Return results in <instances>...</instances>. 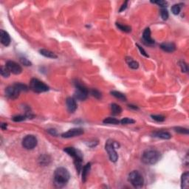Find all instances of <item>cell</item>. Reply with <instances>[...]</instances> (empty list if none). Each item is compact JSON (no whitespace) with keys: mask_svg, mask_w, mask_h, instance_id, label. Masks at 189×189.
Masks as SVG:
<instances>
[{"mask_svg":"<svg viewBox=\"0 0 189 189\" xmlns=\"http://www.w3.org/2000/svg\"><path fill=\"white\" fill-rule=\"evenodd\" d=\"M70 178V174L67 168L59 167L54 172L55 185L58 188H62L68 183Z\"/></svg>","mask_w":189,"mask_h":189,"instance_id":"cell-1","label":"cell"},{"mask_svg":"<svg viewBox=\"0 0 189 189\" xmlns=\"http://www.w3.org/2000/svg\"><path fill=\"white\" fill-rule=\"evenodd\" d=\"M28 87L24 84L21 83H15L13 85L9 86L5 89V94L10 99H16L21 92L27 91Z\"/></svg>","mask_w":189,"mask_h":189,"instance_id":"cell-2","label":"cell"},{"mask_svg":"<svg viewBox=\"0 0 189 189\" xmlns=\"http://www.w3.org/2000/svg\"><path fill=\"white\" fill-rule=\"evenodd\" d=\"M64 151L73 158L75 168H76L77 171L79 174L81 172V169H82L83 154L81 153V151L73 147H67L64 149Z\"/></svg>","mask_w":189,"mask_h":189,"instance_id":"cell-3","label":"cell"},{"mask_svg":"<svg viewBox=\"0 0 189 189\" xmlns=\"http://www.w3.org/2000/svg\"><path fill=\"white\" fill-rule=\"evenodd\" d=\"M160 159V153L157 150L149 149L143 152L142 155V162L146 165H154Z\"/></svg>","mask_w":189,"mask_h":189,"instance_id":"cell-4","label":"cell"},{"mask_svg":"<svg viewBox=\"0 0 189 189\" xmlns=\"http://www.w3.org/2000/svg\"><path fill=\"white\" fill-rule=\"evenodd\" d=\"M120 147V144L116 141L112 140H108L107 141L105 145V149L108 153L110 159L112 162L115 163L117 162L118 159V155L116 152L115 149H118Z\"/></svg>","mask_w":189,"mask_h":189,"instance_id":"cell-5","label":"cell"},{"mask_svg":"<svg viewBox=\"0 0 189 189\" xmlns=\"http://www.w3.org/2000/svg\"><path fill=\"white\" fill-rule=\"evenodd\" d=\"M75 86L76 89L74 93V98L79 101H84L87 99L89 92L86 87H84L81 83L78 82V81L75 83Z\"/></svg>","mask_w":189,"mask_h":189,"instance_id":"cell-6","label":"cell"},{"mask_svg":"<svg viewBox=\"0 0 189 189\" xmlns=\"http://www.w3.org/2000/svg\"><path fill=\"white\" fill-rule=\"evenodd\" d=\"M129 181L134 187L140 188L143 185L144 179L139 171H133L129 174Z\"/></svg>","mask_w":189,"mask_h":189,"instance_id":"cell-7","label":"cell"},{"mask_svg":"<svg viewBox=\"0 0 189 189\" xmlns=\"http://www.w3.org/2000/svg\"><path fill=\"white\" fill-rule=\"evenodd\" d=\"M30 88L33 92L37 93L44 92H47L49 90L48 86L45 84L44 82H42V81H39L37 78H33L30 81Z\"/></svg>","mask_w":189,"mask_h":189,"instance_id":"cell-8","label":"cell"},{"mask_svg":"<svg viewBox=\"0 0 189 189\" xmlns=\"http://www.w3.org/2000/svg\"><path fill=\"white\" fill-rule=\"evenodd\" d=\"M37 138L34 135H27L22 140V146L24 149L31 150L37 146Z\"/></svg>","mask_w":189,"mask_h":189,"instance_id":"cell-9","label":"cell"},{"mask_svg":"<svg viewBox=\"0 0 189 189\" xmlns=\"http://www.w3.org/2000/svg\"><path fill=\"white\" fill-rule=\"evenodd\" d=\"M5 66L8 67V69H9V71L11 72H12L14 75H19L20 73H21L22 72V68L20 66L19 64H17L16 62H13V61H8L6 63Z\"/></svg>","mask_w":189,"mask_h":189,"instance_id":"cell-10","label":"cell"},{"mask_svg":"<svg viewBox=\"0 0 189 189\" xmlns=\"http://www.w3.org/2000/svg\"><path fill=\"white\" fill-rule=\"evenodd\" d=\"M84 130L81 128H74V129H69L67 132H64L62 135V137L64 138H70L78 137L84 134Z\"/></svg>","mask_w":189,"mask_h":189,"instance_id":"cell-11","label":"cell"},{"mask_svg":"<svg viewBox=\"0 0 189 189\" xmlns=\"http://www.w3.org/2000/svg\"><path fill=\"white\" fill-rule=\"evenodd\" d=\"M0 41L4 46H9L10 44H11V37H10L8 32L5 31L4 30H0Z\"/></svg>","mask_w":189,"mask_h":189,"instance_id":"cell-12","label":"cell"},{"mask_svg":"<svg viewBox=\"0 0 189 189\" xmlns=\"http://www.w3.org/2000/svg\"><path fill=\"white\" fill-rule=\"evenodd\" d=\"M66 105L67 110L71 113L75 112L77 109V104L75 99L73 98H68L66 100Z\"/></svg>","mask_w":189,"mask_h":189,"instance_id":"cell-13","label":"cell"},{"mask_svg":"<svg viewBox=\"0 0 189 189\" xmlns=\"http://www.w3.org/2000/svg\"><path fill=\"white\" fill-rule=\"evenodd\" d=\"M160 48L167 53H173L176 50V45L173 42H164L160 44Z\"/></svg>","mask_w":189,"mask_h":189,"instance_id":"cell-14","label":"cell"},{"mask_svg":"<svg viewBox=\"0 0 189 189\" xmlns=\"http://www.w3.org/2000/svg\"><path fill=\"white\" fill-rule=\"evenodd\" d=\"M143 39L144 40V42L146 43V44L151 45L155 44V40L152 39V37H151V30L149 27L145 29V30L143 31Z\"/></svg>","mask_w":189,"mask_h":189,"instance_id":"cell-15","label":"cell"},{"mask_svg":"<svg viewBox=\"0 0 189 189\" xmlns=\"http://www.w3.org/2000/svg\"><path fill=\"white\" fill-rule=\"evenodd\" d=\"M153 135L156 137H159L164 140H168L171 137V134L168 132H165V131H158V132H155Z\"/></svg>","mask_w":189,"mask_h":189,"instance_id":"cell-16","label":"cell"},{"mask_svg":"<svg viewBox=\"0 0 189 189\" xmlns=\"http://www.w3.org/2000/svg\"><path fill=\"white\" fill-rule=\"evenodd\" d=\"M189 174L188 172H185L182 175L181 177V188L183 189H186L189 186Z\"/></svg>","mask_w":189,"mask_h":189,"instance_id":"cell-17","label":"cell"},{"mask_svg":"<svg viewBox=\"0 0 189 189\" xmlns=\"http://www.w3.org/2000/svg\"><path fill=\"white\" fill-rule=\"evenodd\" d=\"M41 55H42L43 56L46 58H49V59H57L58 56L56 53H54L53 52L50 51L48 50H45V49H42V50H40L39 51Z\"/></svg>","mask_w":189,"mask_h":189,"instance_id":"cell-18","label":"cell"},{"mask_svg":"<svg viewBox=\"0 0 189 189\" xmlns=\"http://www.w3.org/2000/svg\"><path fill=\"white\" fill-rule=\"evenodd\" d=\"M90 168H91V163H88L86 165H84V168H82V181L84 183H85L86 180H87V175H88L89 172L90 171Z\"/></svg>","mask_w":189,"mask_h":189,"instance_id":"cell-19","label":"cell"},{"mask_svg":"<svg viewBox=\"0 0 189 189\" xmlns=\"http://www.w3.org/2000/svg\"><path fill=\"white\" fill-rule=\"evenodd\" d=\"M39 162L40 163V165H47L51 162V159H50V156H48V155H44L40 156V158H39Z\"/></svg>","mask_w":189,"mask_h":189,"instance_id":"cell-20","label":"cell"},{"mask_svg":"<svg viewBox=\"0 0 189 189\" xmlns=\"http://www.w3.org/2000/svg\"><path fill=\"white\" fill-rule=\"evenodd\" d=\"M126 63L128 64L129 67L132 68V69H137L138 67H139V64H138V62H137L136 61H135L133 59H132V58L126 57Z\"/></svg>","mask_w":189,"mask_h":189,"instance_id":"cell-21","label":"cell"},{"mask_svg":"<svg viewBox=\"0 0 189 189\" xmlns=\"http://www.w3.org/2000/svg\"><path fill=\"white\" fill-rule=\"evenodd\" d=\"M111 111L113 115H119L121 114L122 108L117 104H112L111 105Z\"/></svg>","mask_w":189,"mask_h":189,"instance_id":"cell-22","label":"cell"},{"mask_svg":"<svg viewBox=\"0 0 189 189\" xmlns=\"http://www.w3.org/2000/svg\"><path fill=\"white\" fill-rule=\"evenodd\" d=\"M111 94L112 96L115 97L117 99L120 100L121 101H126V97L124 94L118 91H112Z\"/></svg>","mask_w":189,"mask_h":189,"instance_id":"cell-23","label":"cell"},{"mask_svg":"<svg viewBox=\"0 0 189 189\" xmlns=\"http://www.w3.org/2000/svg\"><path fill=\"white\" fill-rule=\"evenodd\" d=\"M103 122H104V123H106V124L117 125L120 123V120L116 118H114V117H107V118L104 119Z\"/></svg>","mask_w":189,"mask_h":189,"instance_id":"cell-24","label":"cell"},{"mask_svg":"<svg viewBox=\"0 0 189 189\" xmlns=\"http://www.w3.org/2000/svg\"><path fill=\"white\" fill-rule=\"evenodd\" d=\"M116 26L117 27V28L120 29L121 31L125 32V33H129L132 30V27L128 25H124V24H120V23H116Z\"/></svg>","mask_w":189,"mask_h":189,"instance_id":"cell-25","label":"cell"},{"mask_svg":"<svg viewBox=\"0 0 189 189\" xmlns=\"http://www.w3.org/2000/svg\"><path fill=\"white\" fill-rule=\"evenodd\" d=\"M0 73H1V75L4 78H8L11 75V72L9 71V69H8L6 66L1 67V70H0Z\"/></svg>","mask_w":189,"mask_h":189,"instance_id":"cell-26","label":"cell"},{"mask_svg":"<svg viewBox=\"0 0 189 189\" xmlns=\"http://www.w3.org/2000/svg\"><path fill=\"white\" fill-rule=\"evenodd\" d=\"M180 10H181V6L179 4H176L171 7V11L174 15H178L180 12Z\"/></svg>","mask_w":189,"mask_h":189,"instance_id":"cell-27","label":"cell"},{"mask_svg":"<svg viewBox=\"0 0 189 189\" xmlns=\"http://www.w3.org/2000/svg\"><path fill=\"white\" fill-rule=\"evenodd\" d=\"M120 123L123 125L132 124V123H135V120L132 118H129V117H124V118H123L121 120H120Z\"/></svg>","mask_w":189,"mask_h":189,"instance_id":"cell-28","label":"cell"},{"mask_svg":"<svg viewBox=\"0 0 189 189\" xmlns=\"http://www.w3.org/2000/svg\"><path fill=\"white\" fill-rule=\"evenodd\" d=\"M175 129V132H178V133L180 134H184V135H188L189 132L188 129H185V128H183V127H175L174 128Z\"/></svg>","mask_w":189,"mask_h":189,"instance_id":"cell-29","label":"cell"},{"mask_svg":"<svg viewBox=\"0 0 189 189\" xmlns=\"http://www.w3.org/2000/svg\"><path fill=\"white\" fill-rule=\"evenodd\" d=\"M179 64H180V67H181L182 72H187L188 71V67L187 64H186L185 62H183V61H180V62H179Z\"/></svg>","mask_w":189,"mask_h":189,"instance_id":"cell-30","label":"cell"},{"mask_svg":"<svg viewBox=\"0 0 189 189\" xmlns=\"http://www.w3.org/2000/svg\"><path fill=\"white\" fill-rule=\"evenodd\" d=\"M160 15H161V17H162V19L163 20H167L168 19V16H169L168 11H167L165 8H162V9H161Z\"/></svg>","mask_w":189,"mask_h":189,"instance_id":"cell-31","label":"cell"},{"mask_svg":"<svg viewBox=\"0 0 189 189\" xmlns=\"http://www.w3.org/2000/svg\"><path fill=\"white\" fill-rule=\"evenodd\" d=\"M91 94L93 97L96 98L97 99H100L101 98V94L98 90L95 89H93L91 90Z\"/></svg>","mask_w":189,"mask_h":189,"instance_id":"cell-32","label":"cell"},{"mask_svg":"<svg viewBox=\"0 0 189 189\" xmlns=\"http://www.w3.org/2000/svg\"><path fill=\"white\" fill-rule=\"evenodd\" d=\"M152 3H155V4H157V5H159L160 7H161V8H165V7H166L167 5V2H165V1H163V0H158V1H152Z\"/></svg>","mask_w":189,"mask_h":189,"instance_id":"cell-33","label":"cell"},{"mask_svg":"<svg viewBox=\"0 0 189 189\" xmlns=\"http://www.w3.org/2000/svg\"><path fill=\"white\" fill-rule=\"evenodd\" d=\"M19 60H20V62L21 63V64L24 65V66L28 67V66H31V65H32L31 62H30V61L28 60V59H26V58L21 57V58H20Z\"/></svg>","mask_w":189,"mask_h":189,"instance_id":"cell-34","label":"cell"},{"mask_svg":"<svg viewBox=\"0 0 189 189\" xmlns=\"http://www.w3.org/2000/svg\"><path fill=\"white\" fill-rule=\"evenodd\" d=\"M27 118L26 115H17L13 117V120L15 122H21Z\"/></svg>","mask_w":189,"mask_h":189,"instance_id":"cell-35","label":"cell"},{"mask_svg":"<svg viewBox=\"0 0 189 189\" xmlns=\"http://www.w3.org/2000/svg\"><path fill=\"white\" fill-rule=\"evenodd\" d=\"M151 117H152V119H153V120H156V121H158V122H163V121H164L165 119L164 116L159 115H152Z\"/></svg>","mask_w":189,"mask_h":189,"instance_id":"cell-36","label":"cell"},{"mask_svg":"<svg viewBox=\"0 0 189 189\" xmlns=\"http://www.w3.org/2000/svg\"><path fill=\"white\" fill-rule=\"evenodd\" d=\"M136 46L138 47V49H139V50H140V53H141V54L143 55V56H144L145 57L149 58V55H148L147 53H146V52L145 51L144 49H143V47H141L140 46V45L138 44H136Z\"/></svg>","mask_w":189,"mask_h":189,"instance_id":"cell-37","label":"cell"},{"mask_svg":"<svg viewBox=\"0 0 189 189\" xmlns=\"http://www.w3.org/2000/svg\"><path fill=\"white\" fill-rule=\"evenodd\" d=\"M47 132H48L50 134V135H53V136H57V135H58L57 131H56V129H48V130H47Z\"/></svg>","mask_w":189,"mask_h":189,"instance_id":"cell-38","label":"cell"},{"mask_svg":"<svg viewBox=\"0 0 189 189\" xmlns=\"http://www.w3.org/2000/svg\"><path fill=\"white\" fill-rule=\"evenodd\" d=\"M127 4H128V1H126V2L122 5L121 8H120V9L119 10V12H122V11H123L124 10H126V8H127Z\"/></svg>","mask_w":189,"mask_h":189,"instance_id":"cell-39","label":"cell"},{"mask_svg":"<svg viewBox=\"0 0 189 189\" xmlns=\"http://www.w3.org/2000/svg\"><path fill=\"white\" fill-rule=\"evenodd\" d=\"M7 126H8V125H7V123H2V124H1V129H2V130H6Z\"/></svg>","mask_w":189,"mask_h":189,"instance_id":"cell-40","label":"cell"},{"mask_svg":"<svg viewBox=\"0 0 189 189\" xmlns=\"http://www.w3.org/2000/svg\"><path fill=\"white\" fill-rule=\"evenodd\" d=\"M129 107L131 109H134V110H138V107H137L136 106H133V105H129Z\"/></svg>","mask_w":189,"mask_h":189,"instance_id":"cell-41","label":"cell"}]
</instances>
